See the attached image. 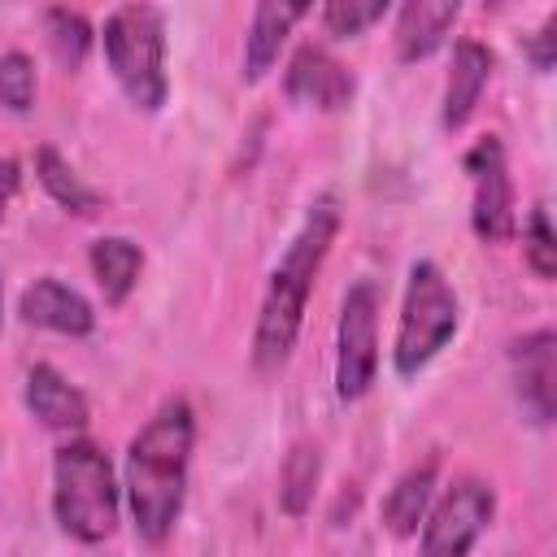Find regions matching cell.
Returning <instances> with one entry per match:
<instances>
[{
	"instance_id": "1",
	"label": "cell",
	"mask_w": 557,
	"mask_h": 557,
	"mask_svg": "<svg viewBox=\"0 0 557 557\" xmlns=\"http://www.w3.org/2000/svg\"><path fill=\"white\" fill-rule=\"evenodd\" d=\"M196 418L187 400H165L157 418L131 440L126 453V496L135 513V531L144 540H165L187 487V461H191Z\"/></svg>"
},
{
	"instance_id": "2",
	"label": "cell",
	"mask_w": 557,
	"mask_h": 557,
	"mask_svg": "<svg viewBox=\"0 0 557 557\" xmlns=\"http://www.w3.org/2000/svg\"><path fill=\"white\" fill-rule=\"evenodd\" d=\"M335 231H339L335 196L313 200L305 226L296 231V239L287 244L283 261L274 265L265 300H261V313H257V335H252V361L261 370H274V366L287 361V352H292V344L300 335V318H305L313 278H318V270L326 261V248H331Z\"/></svg>"
},
{
	"instance_id": "3",
	"label": "cell",
	"mask_w": 557,
	"mask_h": 557,
	"mask_svg": "<svg viewBox=\"0 0 557 557\" xmlns=\"http://www.w3.org/2000/svg\"><path fill=\"white\" fill-rule=\"evenodd\" d=\"M52 513L65 535L100 544L117 522V483L91 440H70L52 457Z\"/></svg>"
},
{
	"instance_id": "4",
	"label": "cell",
	"mask_w": 557,
	"mask_h": 557,
	"mask_svg": "<svg viewBox=\"0 0 557 557\" xmlns=\"http://www.w3.org/2000/svg\"><path fill=\"white\" fill-rule=\"evenodd\" d=\"M104 57L131 104L148 113L165 104V30L152 4H122L104 17Z\"/></svg>"
},
{
	"instance_id": "5",
	"label": "cell",
	"mask_w": 557,
	"mask_h": 557,
	"mask_svg": "<svg viewBox=\"0 0 557 557\" xmlns=\"http://www.w3.org/2000/svg\"><path fill=\"white\" fill-rule=\"evenodd\" d=\"M457 292L448 287L444 270L435 261H418L409 270V287H405V309H400V326H396V374H418L457 331Z\"/></svg>"
},
{
	"instance_id": "6",
	"label": "cell",
	"mask_w": 557,
	"mask_h": 557,
	"mask_svg": "<svg viewBox=\"0 0 557 557\" xmlns=\"http://www.w3.org/2000/svg\"><path fill=\"white\" fill-rule=\"evenodd\" d=\"M335 344V392L339 400H357L370 392L379 370V287L370 278H357L348 287Z\"/></svg>"
},
{
	"instance_id": "7",
	"label": "cell",
	"mask_w": 557,
	"mask_h": 557,
	"mask_svg": "<svg viewBox=\"0 0 557 557\" xmlns=\"http://www.w3.org/2000/svg\"><path fill=\"white\" fill-rule=\"evenodd\" d=\"M496 513V492L483 479H457L422 527V557H466Z\"/></svg>"
},
{
	"instance_id": "8",
	"label": "cell",
	"mask_w": 557,
	"mask_h": 557,
	"mask_svg": "<svg viewBox=\"0 0 557 557\" xmlns=\"http://www.w3.org/2000/svg\"><path fill=\"white\" fill-rule=\"evenodd\" d=\"M466 174L474 183V205H470L474 235L487 244L509 239L513 235V183H509L505 148L496 135L474 139V148L466 152Z\"/></svg>"
},
{
	"instance_id": "9",
	"label": "cell",
	"mask_w": 557,
	"mask_h": 557,
	"mask_svg": "<svg viewBox=\"0 0 557 557\" xmlns=\"http://www.w3.org/2000/svg\"><path fill=\"white\" fill-rule=\"evenodd\" d=\"M283 91H287V100H296V104H313V109H326V113H331V109H344V104L352 100L357 83H352V74H348L326 48L300 44V48L292 52V61H287Z\"/></svg>"
},
{
	"instance_id": "10",
	"label": "cell",
	"mask_w": 557,
	"mask_h": 557,
	"mask_svg": "<svg viewBox=\"0 0 557 557\" xmlns=\"http://www.w3.org/2000/svg\"><path fill=\"white\" fill-rule=\"evenodd\" d=\"M518 366V396L535 422H548L557 409V339L553 331H535L513 344Z\"/></svg>"
},
{
	"instance_id": "11",
	"label": "cell",
	"mask_w": 557,
	"mask_h": 557,
	"mask_svg": "<svg viewBox=\"0 0 557 557\" xmlns=\"http://www.w3.org/2000/svg\"><path fill=\"white\" fill-rule=\"evenodd\" d=\"M492 52L479 39H457L453 48V65H448V83H444V126L457 131L466 126V117L474 113L487 78H492Z\"/></svg>"
},
{
	"instance_id": "12",
	"label": "cell",
	"mask_w": 557,
	"mask_h": 557,
	"mask_svg": "<svg viewBox=\"0 0 557 557\" xmlns=\"http://www.w3.org/2000/svg\"><path fill=\"white\" fill-rule=\"evenodd\" d=\"M22 318L30 326H48V331H61V335H87L96 326L91 305L57 278H35L22 292Z\"/></svg>"
},
{
	"instance_id": "13",
	"label": "cell",
	"mask_w": 557,
	"mask_h": 557,
	"mask_svg": "<svg viewBox=\"0 0 557 557\" xmlns=\"http://www.w3.org/2000/svg\"><path fill=\"white\" fill-rule=\"evenodd\" d=\"M305 13H309L305 0H287V4L261 0V4L252 9V26H248V39H244V78H248V83H257V78L278 61V48H283L292 22L305 17Z\"/></svg>"
},
{
	"instance_id": "14",
	"label": "cell",
	"mask_w": 557,
	"mask_h": 557,
	"mask_svg": "<svg viewBox=\"0 0 557 557\" xmlns=\"http://www.w3.org/2000/svg\"><path fill=\"white\" fill-rule=\"evenodd\" d=\"M457 13H461L457 0H409V4H400V13H396V57L400 61L431 57L444 44Z\"/></svg>"
},
{
	"instance_id": "15",
	"label": "cell",
	"mask_w": 557,
	"mask_h": 557,
	"mask_svg": "<svg viewBox=\"0 0 557 557\" xmlns=\"http://www.w3.org/2000/svg\"><path fill=\"white\" fill-rule=\"evenodd\" d=\"M26 409L52 426V431H83L87 426V400L74 383H65L52 366H35L26 374Z\"/></svg>"
},
{
	"instance_id": "16",
	"label": "cell",
	"mask_w": 557,
	"mask_h": 557,
	"mask_svg": "<svg viewBox=\"0 0 557 557\" xmlns=\"http://www.w3.org/2000/svg\"><path fill=\"white\" fill-rule=\"evenodd\" d=\"M435 470H440V457L431 453V457H422V466H413L396 479V487L383 500V527L392 535H413L418 531V522L426 513V500H431V487H435Z\"/></svg>"
},
{
	"instance_id": "17",
	"label": "cell",
	"mask_w": 557,
	"mask_h": 557,
	"mask_svg": "<svg viewBox=\"0 0 557 557\" xmlns=\"http://www.w3.org/2000/svg\"><path fill=\"white\" fill-rule=\"evenodd\" d=\"M139 265H144V252L126 235H104V239L91 244V274H96L109 305H122L131 296V287L139 278Z\"/></svg>"
},
{
	"instance_id": "18",
	"label": "cell",
	"mask_w": 557,
	"mask_h": 557,
	"mask_svg": "<svg viewBox=\"0 0 557 557\" xmlns=\"http://www.w3.org/2000/svg\"><path fill=\"white\" fill-rule=\"evenodd\" d=\"M318 479H322V448L313 440H296L283 457V474H278V505L283 513L300 518L309 505H313V492H318Z\"/></svg>"
},
{
	"instance_id": "19",
	"label": "cell",
	"mask_w": 557,
	"mask_h": 557,
	"mask_svg": "<svg viewBox=\"0 0 557 557\" xmlns=\"http://www.w3.org/2000/svg\"><path fill=\"white\" fill-rule=\"evenodd\" d=\"M35 170H39L44 191H48L61 209H70V213H96V209H100V196L70 170V161H65L57 148H39V152H35Z\"/></svg>"
},
{
	"instance_id": "20",
	"label": "cell",
	"mask_w": 557,
	"mask_h": 557,
	"mask_svg": "<svg viewBox=\"0 0 557 557\" xmlns=\"http://www.w3.org/2000/svg\"><path fill=\"white\" fill-rule=\"evenodd\" d=\"M44 30H48V48L65 70H78L87 48H91V26L83 13L74 9H44Z\"/></svg>"
},
{
	"instance_id": "21",
	"label": "cell",
	"mask_w": 557,
	"mask_h": 557,
	"mask_svg": "<svg viewBox=\"0 0 557 557\" xmlns=\"http://www.w3.org/2000/svg\"><path fill=\"white\" fill-rule=\"evenodd\" d=\"M30 100H35V61L13 48L0 57V104L13 113H26Z\"/></svg>"
},
{
	"instance_id": "22",
	"label": "cell",
	"mask_w": 557,
	"mask_h": 557,
	"mask_svg": "<svg viewBox=\"0 0 557 557\" xmlns=\"http://www.w3.org/2000/svg\"><path fill=\"white\" fill-rule=\"evenodd\" d=\"M387 13V0H331L322 9V22L331 35H361Z\"/></svg>"
},
{
	"instance_id": "23",
	"label": "cell",
	"mask_w": 557,
	"mask_h": 557,
	"mask_svg": "<svg viewBox=\"0 0 557 557\" xmlns=\"http://www.w3.org/2000/svg\"><path fill=\"white\" fill-rule=\"evenodd\" d=\"M527 261L540 278H553L557 274V239H553V226H548V209L535 205L531 218H527Z\"/></svg>"
},
{
	"instance_id": "24",
	"label": "cell",
	"mask_w": 557,
	"mask_h": 557,
	"mask_svg": "<svg viewBox=\"0 0 557 557\" xmlns=\"http://www.w3.org/2000/svg\"><path fill=\"white\" fill-rule=\"evenodd\" d=\"M553 48H557V13H548L544 26L527 39V57H531V65H535V70H548V65H553Z\"/></svg>"
},
{
	"instance_id": "25",
	"label": "cell",
	"mask_w": 557,
	"mask_h": 557,
	"mask_svg": "<svg viewBox=\"0 0 557 557\" xmlns=\"http://www.w3.org/2000/svg\"><path fill=\"white\" fill-rule=\"evenodd\" d=\"M17 183H22V170H17V161H0V218H4V209H9V200H13V191H17Z\"/></svg>"
},
{
	"instance_id": "26",
	"label": "cell",
	"mask_w": 557,
	"mask_h": 557,
	"mask_svg": "<svg viewBox=\"0 0 557 557\" xmlns=\"http://www.w3.org/2000/svg\"><path fill=\"white\" fill-rule=\"evenodd\" d=\"M0 318H4V283H0Z\"/></svg>"
}]
</instances>
